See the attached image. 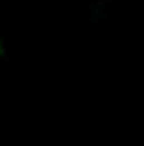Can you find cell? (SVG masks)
I'll list each match as a JSON object with an SVG mask.
<instances>
[]
</instances>
